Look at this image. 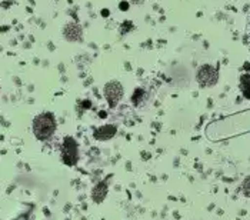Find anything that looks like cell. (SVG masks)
<instances>
[{
  "label": "cell",
  "mask_w": 250,
  "mask_h": 220,
  "mask_svg": "<svg viewBox=\"0 0 250 220\" xmlns=\"http://www.w3.org/2000/svg\"><path fill=\"white\" fill-rule=\"evenodd\" d=\"M64 38L70 41H79L83 38V32H82V27L76 24V23H69L66 27H64Z\"/></svg>",
  "instance_id": "cell-5"
},
{
  "label": "cell",
  "mask_w": 250,
  "mask_h": 220,
  "mask_svg": "<svg viewBox=\"0 0 250 220\" xmlns=\"http://www.w3.org/2000/svg\"><path fill=\"white\" fill-rule=\"evenodd\" d=\"M197 81L203 87H210L213 84H216V81H217V72H216V69L212 67V66H209V64L202 66L197 70Z\"/></svg>",
  "instance_id": "cell-4"
},
{
  "label": "cell",
  "mask_w": 250,
  "mask_h": 220,
  "mask_svg": "<svg viewBox=\"0 0 250 220\" xmlns=\"http://www.w3.org/2000/svg\"><path fill=\"white\" fill-rule=\"evenodd\" d=\"M115 133H116L115 126H104V127L97 129L96 133H95V138L99 140H109L115 136Z\"/></svg>",
  "instance_id": "cell-7"
},
{
  "label": "cell",
  "mask_w": 250,
  "mask_h": 220,
  "mask_svg": "<svg viewBox=\"0 0 250 220\" xmlns=\"http://www.w3.org/2000/svg\"><path fill=\"white\" fill-rule=\"evenodd\" d=\"M246 40H248V46H249L250 50V12L249 16H248V23H246Z\"/></svg>",
  "instance_id": "cell-9"
},
{
  "label": "cell",
  "mask_w": 250,
  "mask_h": 220,
  "mask_svg": "<svg viewBox=\"0 0 250 220\" xmlns=\"http://www.w3.org/2000/svg\"><path fill=\"white\" fill-rule=\"evenodd\" d=\"M243 193L246 196H250V178H248L243 181Z\"/></svg>",
  "instance_id": "cell-8"
},
{
  "label": "cell",
  "mask_w": 250,
  "mask_h": 220,
  "mask_svg": "<svg viewBox=\"0 0 250 220\" xmlns=\"http://www.w3.org/2000/svg\"><path fill=\"white\" fill-rule=\"evenodd\" d=\"M104 98H106V101L109 103V106L113 109L116 107L120 100L123 98V87L119 81L116 80H112L109 83H106L104 86Z\"/></svg>",
  "instance_id": "cell-3"
},
{
  "label": "cell",
  "mask_w": 250,
  "mask_h": 220,
  "mask_svg": "<svg viewBox=\"0 0 250 220\" xmlns=\"http://www.w3.org/2000/svg\"><path fill=\"white\" fill-rule=\"evenodd\" d=\"M107 195V183L106 181H100L97 183L96 186L93 187V192H92V199L96 203H102L104 198Z\"/></svg>",
  "instance_id": "cell-6"
},
{
  "label": "cell",
  "mask_w": 250,
  "mask_h": 220,
  "mask_svg": "<svg viewBox=\"0 0 250 220\" xmlns=\"http://www.w3.org/2000/svg\"><path fill=\"white\" fill-rule=\"evenodd\" d=\"M56 119L52 113H40L33 120V133L39 140L46 141L49 140L56 132Z\"/></svg>",
  "instance_id": "cell-1"
},
{
  "label": "cell",
  "mask_w": 250,
  "mask_h": 220,
  "mask_svg": "<svg viewBox=\"0 0 250 220\" xmlns=\"http://www.w3.org/2000/svg\"><path fill=\"white\" fill-rule=\"evenodd\" d=\"M62 159L64 164L67 166H75L79 159V147H77L76 140L70 136L64 138L62 144Z\"/></svg>",
  "instance_id": "cell-2"
}]
</instances>
